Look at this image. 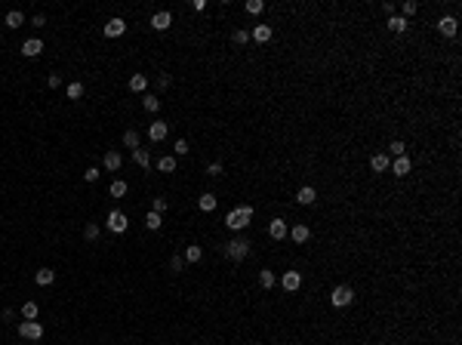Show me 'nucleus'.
I'll use <instances>...</instances> for the list:
<instances>
[{
    "instance_id": "nucleus-1",
    "label": "nucleus",
    "mask_w": 462,
    "mask_h": 345,
    "mask_svg": "<svg viewBox=\"0 0 462 345\" xmlns=\"http://www.w3.org/2000/svg\"><path fill=\"white\" fill-rule=\"evenodd\" d=\"M250 219H253V206L244 203V206H234V210L225 216V225L231 228V231H244V228L250 225Z\"/></svg>"
},
{
    "instance_id": "nucleus-2",
    "label": "nucleus",
    "mask_w": 462,
    "mask_h": 345,
    "mask_svg": "<svg viewBox=\"0 0 462 345\" xmlns=\"http://www.w3.org/2000/svg\"><path fill=\"white\" fill-rule=\"evenodd\" d=\"M225 256L231 262H244L250 256V240L247 237H231L228 244H225Z\"/></svg>"
},
{
    "instance_id": "nucleus-3",
    "label": "nucleus",
    "mask_w": 462,
    "mask_h": 345,
    "mask_svg": "<svg viewBox=\"0 0 462 345\" xmlns=\"http://www.w3.org/2000/svg\"><path fill=\"white\" fill-rule=\"evenodd\" d=\"M354 302V290L348 284H339V287H333V293H330V305L333 308H345V305H351Z\"/></svg>"
},
{
    "instance_id": "nucleus-4",
    "label": "nucleus",
    "mask_w": 462,
    "mask_h": 345,
    "mask_svg": "<svg viewBox=\"0 0 462 345\" xmlns=\"http://www.w3.org/2000/svg\"><path fill=\"white\" fill-rule=\"evenodd\" d=\"M105 225H108V231H111V234H123L126 228H130V219H126V213L111 210V213H108V219H105Z\"/></svg>"
},
{
    "instance_id": "nucleus-5",
    "label": "nucleus",
    "mask_w": 462,
    "mask_h": 345,
    "mask_svg": "<svg viewBox=\"0 0 462 345\" xmlns=\"http://www.w3.org/2000/svg\"><path fill=\"white\" fill-rule=\"evenodd\" d=\"M19 336L22 339H40L43 336V324L40 320H22L19 324Z\"/></svg>"
},
{
    "instance_id": "nucleus-6",
    "label": "nucleus",
    "mask_w": 462,
    "mask_h": 345,
    "mask_svg": "<svg viewBox=\"0 0 462 345\" xmlns=\"http://www.w3.org/2000/svg\"><path fill=\"white\" fill-rule=\"evenodd\" d=\"M437 31H441L444 37H456V31H459L456 16H441V19H437Z\"/></svg>"
},
{
    "instance_id": "nucleus-7",
    "label": "nucleus",
    "mask_w": 462,
    "mask_h": 345,
    "mask_svg": "<svg viewBox=\"0 0 462 345\" xmlns=\"http://www.w3.org/2000/svg\"><path fill=\"white\" fill-rule=\"evenodd\" d=\"M388 170L395 172L398 179H404V176H407V172L413 170V160H410L407 154H401V157H395V160H391V167H388Z\"/></svg>"
},
{
    "instance_id": "nucleus-8",
    "label": "nucleus",
    "mask_w": 462,
    "mask_h": 345,
    "mask_svg": "<svg viewBox=\"0 0 462 345\" xmlns=\"http://www.w3.org/2000/svg\"><path fill=\"white\" fill-rule=\"evenodd\" d=\"M167 133H170V123L167 120H154L151 126H148V139H151V142H164Z\"/></svg>"
},
{
    "instance_id": "nucleus-9",
    "label": "nucleus",
    "mask_w": 462,
    "mask_h": 345,
    "mask_svg": "<svg viewBox=\"0 0 462 345\" xmlns=\"http://www.w3.org/2000/svg\"><path fill=\"white\" fill-rule=\"evenodd\" d=\"M281 287L287 293H296L299 287H302V274L299 271H284V278H281Z\"/></svg>"
},
{
    "instance_id": "nucleus-10",
    "label": "nucleus",
    "mask_w": 462,
    "mask_h": 345,
    "mask_svg": "<svg viewBox=\"0 0 462 345\" xmlns=\"http://www.w3.org/2000/svg\"><path fill=\"white\" fill-rule=\"evenodd\" d=\"M43 53V40L40 37H28L25 43H22V56L25 59H34V56H40Z\"/></svg>"
},
{
    "instance_id": "nucleus-11",
    "label": "nucleus",
    "mask_w": 462,
    "mask_h": 345,
    "mask_svg": "<svg viewBox=\"0 0 462 345\" xmlns=\"http://www.w3.org/2000/svg\"><path fill=\"white\" fill-rule=\"evenodd\" d=\"M123 31H126V22H123L120 16H114V19L105 22V37H120Z\"/></svg>"
},
{
    "instance_id": "nucleus-12",
    "label": "nucleus",
    "mask_w": 462,
    "mask_h": 345,
    "mask_svg": "<svg viewBox=\"0 0 462 345\" xmlns=\"http://www.w3.org/2000/svg\"><path fill=\"white\" fill-rule=\"evenodd\" d=\"M268 234H271V240H284L287 234H290V225H287L284 219H271V225H268Z\"/></svg>"
},
{
    "instance_id": "nucleus-13",
    "label": "nucleus",
    "mask_w": 462,
    "mask_h": 345,
    "mask_svg": "<svg viewBox=\"0 0 462 345\" xmlns=\"http://www.w3.org/2000/svg\"><path fill=\"white\" fill-rule=\"evenodd\" d=\"M315 201H318V191L311 188V185H302V188L296 191V203H302V206H311Z\"/></svg>"
},
{
    "instance_id": "nucleus-14",
    "label": "nucleus",
    "mask_w": 462,
    "mask_h": 345,
    "mask_svg": "<svg viewBox=\"0 0 462 345\" xmlns=\"http://www.w3.org/2000/svg\"><path fill=\"white\" fill-rule=\"evenodd\" d=\"M170 25H173V16L167 13V9H160V13L151 16V28H154V31H167Z\"/></svg>"
},
{
    "instance_id": "nucleus-15",
    "label": "nucleus",
    "mask_w": 462,
    "mask_h": 345,
    "mask_svg": "<svg viewBox=\"0 0 462 345\" xmlns=\"http://www.w3.org/2000/svg\"><path fill=\"white\" fill-rule=\"evenodd\" d=\"M308 234H311V228H308L305 222H296V225L290 228V234H287V237H293L296 244H305V240H308Z\"/></svg>"
},
{
    "instance_id": "nucleus-16",
    "label": "nucleus",
    "mask_w": 462,
    "mask_h": 345,
    "mask_svg": "<svg viewBox=\"0 0 462 345\" xmlns=\"http://www.w3.org/2000/svg\"><path fill=\"white\" fill-rule=\"evenodd\" d=\"M102 167H105L108 172H117V170L123 167V157H120V151H108V154H105V160H102Z\"/></svg>"
},
{
    "instance_id": "nucleus-17",
    "label": "nucleus",
    "mask_w": 462,
    "mask_h": 345,
    "mask_svg": "<svg viewBox=\"0 0 462 345\" xmlns=\"http://www.w3.org/2000/svg\"><path fill=\"white\" fill-rule=\"evenodd\" d=\"M370 167H373V172H388L391 157L388 154H373V157H370Z\"/></svg>"
},
{
    "instance_id": "nucleus-18",
    "label": "nucleus",
    "mask_w": 462,
    "mask_h": 345,
    "mask_svg": "<svg viewBox=\"0 0 462 345\" xmlns=\"http://www.w3.org/2000/svg\"><path fill=\"white\" fill-rule=\"evenodd\" d=\"M407 25H410V22L404 19V16H391V19H388V31H391V34H404V31H407Z\"/></svg>"
},
{
    "instance_id": "nucleus-19",
    "label": "nucleus",
    "mask_w": 462,
    "mask_h": 345,
    "mask_svg": "<svg viewBox=\"0 0 462 345\" xmlns=\"http://www.w3.org/2000/svg\"><path fill=\"white\" fill-rule=\"evenodd\" d=\"M253 40L256 43H268L271 40V25H256L253 28Z\"/></svg>"
},
{
    "instance_id": "nucleus-20",
    "label": "nucleus",
    "mask_w": 462,
    "mask_h": 345,
    "mask_svg": "<svg viewBox=\"0 0 462 345\" xmlns=\"http://www.w3.org/2000/svg\"><path fill=\"white\" fill-rule=\"evenodd\" d=\"M34 281H37V287H50L56 281V271L53 268H40L37 274H34Z\"/></svg>"
},
{
    "instance_id": "nucleus-21",
    "label": "nucleus",
    "mask_w": 462,
    "mask_h": 345,
    "mask_svg": "<svg viewBox=\"0 0 462 345\" xmlns=\"http://www.w3.org/2000/svg\"><path fill=\"white\" fill-rule=\"evenodd\" d=\"M274 284H277L274 271H271V268H262V271H259V287H262V290H271Z\"/></svg>"
},
{
    "instance_id": "nucleus-22",
    "label": "nucleus",
    "mask_w": 462,
    "mask_h": 345,
    "mask_svg": "<svg viewBox=\"0 0 462 345\" xmlns=\"http://www.w3.org/2000/svg\"><path fill=\"white\" fill-rule=\"evenodd\" d=\"M65 96H68V99H74V102H77V99H84V84H80V80H71V84L65 86Z\"/></svg>"
},
{
    "instance_id": "nucleus-23",
    "label": "nucleus",
    "mask_w": 462,
    "mask_h": 345,
    "mask_svg": "<svg viewBox=\"0 0 462 345\" xmlns=\"http://www.w3.org/2000/svg\"><path fill=\"white\" fill-rule=\"evenodd\" d=\"M22 25H25V16H22L19 9H9V13H6V28L16 31V28H22Z\"/></svg>"
},
{
    "instance_id": "nucleus-24",
    "label": "nucleus",
    "mask_w": 462,
    "mask_h": 345,
    "mask_svg": "<svg viewBox=\"0 0 462 345\" xmlns=\"http://www.w3.org/2000/svg\"><path fill=\"white\" fill-rule=\"evenodd\" d=\"M130 89H133V93H145V89H148V77L145 74H133L130 77Z\"/></svg>"
},
{
    "instance_id": "nucleus-25",
    "label": "nucleus",
    "mask_w": 462,
    "mask_h": 345,
    "mask_svg": "<svg viewBox=\"0 0 462 345\" xmlns=\"http://www.w3.org/2000/svg\"><path fill=\"white\" fill-rule=\"evenodd\" d=\"M216 203H219V201H216V194H201V198H198V206H201L203 213H213V210H216Z\"/></svg>"
},
{
    "instance_id": "nucleus-26",
    "label": "nucleus",
    "mask_w": 462,
    "mask_h": 345,
    "mask_svg": "<svg viewBox=\"0 0 462 345\" xmlns=\"http://www.w3.org/2000/svg\"><path fill=\"white\" fill-rule=\"evenodd\" d=\"M133 160H136V164L142 167V170H148V167H151V154H148L145 148H136V151H133Z\"/></svg>"
},
{
    "instance_id": "nucleus-27",
    "label": "nucleus",
    "mask_w": 462,
    "mask_h": 345,
    "mask_svg": "<svg viewBox=\"0 0 462 345\" xmlns=\"http://www.w3.org/2000/svg\"><path fill=\"white\" fill-rule=\"evenodd\" d=\"M160 225H164V216H160V213H154V210H151V213L145 216V228H148V231H157Z\"/></svg>"
},
{
    "instance_id": "nucleus-28",
    "label": "nucleus",
    "mask_w": 462,
    "mask_h": 345,
    "mask_svg": "<svg viewBox=\"0 0 462 345\" xmlns=\"http://www.w3.org/2000/svg\"><path fill=\"white\" fill-rule=\"evenodd\" d=\"M126 191H130V188H126V182H123V179H114V182H111V188H108L111 198H126Z\"/></svg>"
},
{
    "instance_id": "nucleus-29",
    "label": "nucleus",
    "mask_w": 462,
    "mask_h": 345,
    "mask_svg": "<svg viewBox=\"0 0 462 345\" xmlns=\"http://www.w3.org/2000/svg\"><path fill=\"white\" fill-rule=\"evenodd\" d=\"M157 170H160V172H176V157H173V154H164V157L157 160Z\"/></svg>"
},
{
    "instance_id": "nucleus-30",
    "label": "nucleus",
    "mask_w": 462,
    "mask_h": 345,
    "mask_svg": "<svg viewBox=\"0 0 462 345\" xmlns=\"http://www.w3.org/2000/svg\"><path fill=\"white\" fill-rule=\"evenodd\" d=\"M37 312H40L37 302H25L22 305V320H37Z\"/></svg>"
},
{
    "instance_id": "nucleus-31",
    "label": "nucleus",
    "mask_w": 462,
    "mask_h": 345,
    "mask_svg": "<svg viewBox=\"0 0 462 345\" xmlns=\"http://www.w3.org/2000/svg\"><path fill=\"white\" fill-rule=\"evenodd\" d=\"M142 108H145L148 114H154V111L160 108V99H157V96H142Z\"/></svg>"
},
{
    "instance_id": "nucleus-32",
    "label": "nucleus",
    "mask_w": 462,
    "mask_h": 345,
    "mask_svg": "<svg viewBox=\"0 0 462 345\" xmlns=\"http://www.w3.org/2000/svg\"><path fill=\"white\" fill-rule=\"evenodd\" d=\"M123 145L136 151V148H139V133H136V130H123Z\"/></svg>"
},
{
    "instance_id": "nucleus-33",
    "label": "nucleus",
    "mask_w": 462,
    "mask_h": 345,
    "mask_svg": "<svg viewBox=\"0 0 462 345\" xmlns=\"http://www.w3.org/2000/svg\"><path fill=\"white\" fill-rule=\"evenodd\" d=\"M201 256H203V250L194 244V247H188L185 250V262H201Z\"/></svg>"
},
{
    "instance_id": "nucleus-34",
    "label": "nucleus",
    "mask_w": 462,
    "mask_h": 345,
    "mask_svg": "<svg viewBox=\"0 0 462 345\" xmlns=\"http://www.w3.org/2000/svg\"><path fill=\"white\" fill-rule=\"evenodd\" d=\"M404 151H407V145H404V142H398V139L388 145V157H401Z\"/></svg>"
},
{
    "instance_id": "nucleus-35",
    "label": "nucleus",
    "mask_w": 462,
    "mask_h": 345,
    "mask_svg": "<svg viewBox=\"0 0 462 345\" xmlns=\"http://www.w3.org/2000/svg\"><path fill=\"white\" fill-rule=\"evenodd\" d=\"M401 13H404V19H407V16H416V13H419V3L407 0V3H401Z\"/></svg>"
},
{
    "instance_id": "nucleus-36",
    "label": "nucleus",
    "mask_w": 462,
    "mask_h": 345,
    "mask_svg": "<svg viewBox=\"0 0 462 345\" xmlns=\"http://www.w3.org/2000/svg\"><path fill=\"white\" fill-rule=\"evenodd\" d=\"M262 9H265L262 0H247V13H250V16H259Z\"/></svg>"
},
{
    "instance_id": "nucleus-37",
    "label": "nucleus",
    "mask_w": 462,
    "mask_h": 345,
    "mask_svg": "<svg viewBox=\"0 0 462 345\" xmlns=\"http://www.w3.org/2000/svg\"><path fill=\"white\" fill-rule=\"evenodd\" d=\"M84 237H87V240H96V237H99V225H96V222H87Z\"/></svg>"
},
{
    "instance_id": "nucleus-38",
    "label": "nucleus",
    "mask_w": 462,
    "mask_h": 345,
    "mask_svg": "<svg viewBox=\"0 0 462 345\" xmlns=\"http://www.w3.org/2000/svg\"><path fill=\"white\" fill-rule=\"evenodd\" d=\"M182 268H185V256H179V253H176V256L170 259V271H182Z\"/></svg>"
},
{
    "instance_id": "nucleus-39",
    "label": "nucleus",
    "mask_w": 462,
    "mask_h": 345,
    "mask_svg": "<svg viewBox=\"0 0 462 345\" xmlns=\"http://www.w3.org/2000/svg\"><path fill=\"white\" fill-rule=\"evenodd\" d=\"M173 151H176V154H188L191 148H188V142H185V139H176V145H173Z\"/></svg>"
},
{
    "instance_id": "nucleus-40",
    "label": "nucleus",
    "mask_w": 462,
    "mask_h": 345,
    "mask_svg": "<svg viewBox=\"0 0 462 345\" xmlns=\"http://www.w3.org/2000/svg\"><path fill=\"white\" fill-rule=\"evenodd\" d=\"M167 206H170V201H167V198H154V213H164Z\"/></svg>"
},
{
    "instance_id": "nucleus-41",
    "label": "nucleus",
    "mask_w": 462,
    "mask_h": 345,
    "mask_svg": "<svg viewBox=\"0 0 462 345\" xmlns=\"http://www.w3.org/2000/svg\"><path fill=\"white\" fill-rule=\"evenodd\" d=\"M206 176H213V179L222 176V164H210V167H206Z\"/></svg>"
},
{
    "instance_id": "nucleus-42",
    "label": "nucleus",
    "mask_w": 462,
    "mask_h": 345,
    "mask_svg": "<svg viewBox=\"0 0 462 345\" xmlns=\"http://www.w3.org/2000/svg\"><path fill=\"white\" fill-rule=\"evenodd\" d=\"M84 179H87V182H96V179H99V167H89V170L84 172Z\"/></svg>"
},
{
    "instance_id": "nucleus-43",
    "label": "nucleus",
    "mask_w": 462,
    "mask_h": 345,
    "mask_svg": "<svg viewBox=\"0 0 462 345\" xmlns=\"http://www.w3.org/2000/svg\"><path fill=\"white\" fill-rule=\"evenodd\" d=\"M46 84H50V89H56V86H62V77L59 74H50V77H46Z\"/></svg>"
},
{
    "instance_id": "nucleus-44",
    "label": "nucleus",
    "mask_w": 462,
    "mask_h": 345,
    "mask_svg": "<svg viewBox=\"0 0 462 345\" xmlns=\"http://www.w3.org/2000/svg\"><path fill=\"white\" fill-rule=\"evenodd\" d=\"M247 40H250V34H247L244 28H240V31H234V43H247Z\"/></svg>"
},
{
    "instance_id": "nucleus-45",
    "label": "nucleus",
    "mask_w": 462,
    "mask_h": 345,
    "mask_svg": "<svg viewBox=\"0 0 462 345\" xmlns=\"http://www.w3.org/2000/svg\"><path fill=\"white\" fill-rule=\"evenodd\" d=\"M191 9H194V13H203V9H206V0H191Z\"/></svg>"
},
{
    "instance_id": "nucleus-46",
    "label": "nucleus",
    "mask_w": 462,
    "mask_h": 345,
    "mask_svg": "<svg viewBox=\"0 0 462 345\" xmlns=\"http://www.w3.org/2000/svg\"><path fill=\"white\" fill-rule=\"evenodd\" d=\"M170 86V74H160L157 77V89H167Z\"/></svg>"
},
{
    "instance_id": "nucleus-47",
    "label": "nucleus",
    "mask_w": 462,
    "mask_h": 345,
    "mask_svg": "<svg viewBox=\"0 0 462 345\" xmlns=\"http://www.w3.org/2000/svg\"><path fill=\"white\" fill-rule=\"evenodd\" d=\"M31 25H34V28H43V25H46V19H43V16H34Z\"/></svg>"
}]
</instances>
